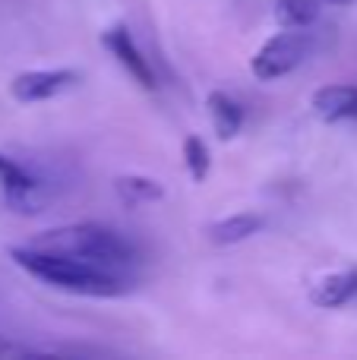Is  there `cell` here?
I'll use <instances>...</instances> for the list:
<instances>
[{"label":"cell","instance_id":"cell-1","mask_svg":"<svg viewBox=\"0 0 357 360\" xmlns=\"http://www.w3.org/2000/svg\"><path fill=\"white\" fill-rule=\"evenodd\" d=\"M10 259L16 262L19 269H25L32 278L44 281V285L57 288V291L79 294V297H120V294L130 288L120 272L101 269L86 259H76V256L35 250V247H29V243L10 247Z\"/></svg>","mask_w":357,"mask_h":360},{"label":"cell","instance_id":"cell-2","mask_svg":"<svg viewBox=\"0 0 357 360\" xmlns=\"http://www.w3.org/2000/svg\"><path fill=\"white\" fill-rule=\"evenodd\" d=\"M25 243L35 250H48V253H63L95 262V266L111 269V272H120V269L133 266V259H136V250H133L130 240H124L114 228H105V224L95 221L60 224V228L41 231L38 237H32Z\"/></svg>","mask_w":357,"mask_h":360},{"label":"cell","instance_id":"cell-3","mask_svg":"<svg viewBox=\"0 0 357 360\" xmlns=\"http://www.w3.org/2000/svg\"><path fill=\"white\" fill-rule=\"evenodd\" d=\"M307 54H310V32L285 29V32H278V35H272L269 41L257 51V57L250 60V70L257 79L272 82V79L288 76L291 70H297Z\"/></svg>","mask_w":357,"mask_h":360},{"label":"cell","instance_id":"cell-4","mask_svg":"<svg viewBox=\"0 0 357 360\" xmlns=\"http://www.w3.org/2000/svg\"><path fill=\"white\" fill-rule=\"evenodd\" d=\"M0 193H4V202L19 215L41 212V180L4 152H0Z\"/></svg>","mask_w":357,"mask_h":360},{"label":"cell","instance_id":"cell-5","mask_svg":"<svg viewBox=\"0 0 357 360\" xmlns=\"http://www.w3.org/2000/svg\"><path fill=\"white\" fill-rule=\"evenodd\" d=\"M79 82L76 70H25V73L13 76L10 95L22 105H35V101H48L63 95Z\"/></svg>","mask_w":357,"mask_h":360},{"label":"cell","instance_id":"cell-6","mask_svg":"<svg viewBox=\"0 0 357 360\" xmlns=\"http://www.w3.org/2000/svg\"><path fill=\"white\" fill-rule=\"evenodd\" d=\"M101 44L111 51L114 60H117L120 67H124L126 73H130L133 79L145 89V92H152V89L158 86V82H155V70H152L149 57H143V51L136 48V41H133V35H130V29H126V25H111L108 32H101Z\"/></svg>","mask_w":357,"mask_h":360},{"label":"cell","instance_id":"cell-7","mask_svg":"<svg viewBox=\"0 0 357 360\" xmlns=\"http://www.w3.org/2000/svg\"><path fill=\"white\" fill-rule=\"evenodd\" d=\"M310 108L326 124H342V120H357V86H323L313 92Z\"/></svg>","mask_w":357,"mask_h":360},{"label":"cell","instance_id":"cell-8","mask_svg":"<svg viewBox=\"0 0 357 360\" xmlns=\"http://www.w3.org/2000/svg\"><path fill=\"white\" fill-rule=\"evenodd\" d=\"M263 224H266V218L257 215V212H238V215L212 221L206 228V237L215 247H231V243H240V240H247V237H253Z\"/></svg>","mask_w":357,"mask_h":360},{"label":"cell","instance_id":"cell-9","mask_svg":"<svg viewBox=\"0 0 357 360\" xmlns=\"http://www.w3.org/2000/svg\"><path fill=\"white\" fill-rule=\"evenodd\" d=\"M206 108H209V117H212L215 136L219 139H234L238 136L240 127H244V108H240V101L234 98V95L215 89V92H209Z\"/></svg>","mask_w":357,"mask_h":360},{"label":"cell","instance_id":"cell-10","mask_svg":"<svg viewBox=\"0 0 357 360\" xmlns=\"http://www.w3.org/2000/svg\"><path fill=\"white\" fill-rule=\"evenodd\" d=\"M351 297H357V272H332L326 278H320L310 291V300L320 310H335L345 307Z\"/></svg>","mask_w":357,"mask_h":360},{"label":"cell","instance_id":"cell-11","mask_svg":"<svg viewBox=\"0 0 357 360\" xmlns=\"http://www.w3.org/2000/svg\"><path fill=\"white\" fill-rule=\"evenodd\" d=\"M120 202L126 205H145V202H158L164 196V186L152 177H139V174H124L114 180Z\"/></svg>","mask_w":357,"mask_h":360},{"label":"cell","instance_id":"cell-12","mask_svg":"<svg viewBox=\"0 0 357 360\" xmlns=\"http://www.w3.org/2000/svg\"><path fill=\"white\" fill-rule=\"evenodd\" d=\"M323 0H275V19L282 29H307L316 22Z\"/></svg>","mask_w":357,"mask_h":360},{"label":"cell","instance_id":"cell-13","mask_svg":"<svg viewBox=\"0 0 357 360\" xmlns=\"http://www.w3.org/2000/svg\"><path fill=\"white\" fill-rule=\"evenodd\" d=\"M183 162H187V171H190V177H193L196 184H202V180L209 177V168H212L209 146L202 143L200 136H193V133L183 139Z\"/></svg>","mask_w":357,"mask_h":360},{"label":"cell","instance_id":"cell-14","mask_svg":"<svg viewBox=\"0 0 357 360\" xmlns=\"http://www.w3.org/2000/svg\"><path fill=\"white\" fill-rule=\"evenodd\" d=\"M332 4H351V0H332Z\"/></svg>","mask_w":357,"mask_h":360}]
</instances>
